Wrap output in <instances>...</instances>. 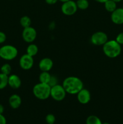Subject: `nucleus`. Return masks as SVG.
Listing matches in <instances>:
<instances>
[{
  "label": "nucleus",
  "mask_w": 123,
  "mask_h": 124,
  "mask_svg": "<svg viewBox=\"0 0 123 124\" xmlns=\"http://www.w3.org/2000/svg\"><path fill=\"white\" fill-rule=\"evenodd\" d=\"M62 85L66 93L77 94L83 88V81L76 76H68L63 80Z\"/></svg>",
  "instance_id": "nucleus-1"
},
{
  "label": "nucleus",
  "mask_w": 123,
  "mask_h": 124,
  "mask_svg": "<svg viewBox=\"0 0 123 124\" xmlns=\"http://www.w3.org/2000/svg\"><path fill=\"white\" fill-rule=\"evenodd\" d=\"M102 51L108 58H115L121 53V46L115 40H110L102 46Z\"/></svg>",
  "instance_id": "nucleus-2"
},
{
  "label": "nucleus",
  "mask_w": 123,
  "mask_h": 124,
  "mask_svg": "<svg viewBox=\"0 0 123 124\" xmlns=\"http://www.w3.org/2000/svg\"><path fill=\"white\" fill-rule=\"evenodd\" d=\"M51 87L48 84L39 82L33 88V93L37 99L45 100L50 97Z\"/></svg>",
  "instance_id": "nucleus-3"
},
{
  "label": "nucleus",
  "mask_w": 123,
  "mask_h": 124,
  "mask_svg": "<svg viewBox=\"0 0 123 124\" xmlns=\"http://www.w3.org/2000/svg\"><path fill=\"white\" fill-rule=\"evenodd\" d=\"M18 54L16 47L12 45H4L0 48V58L6 61L15 59Z\"/></svg>",
  "instance_id": "nucleus-4"
},
{
  "label": "nucleus",
  "mask_w": 123,
  "mask_h": 124,
  "mask_svg": "<svg viewBox=\"0 0 123 124\" xmlns=\"http://www.w3.org/2000/svg\"><path fill=\"white\" fill-rule=\"evenodd\" d=\"M66 96V92L64 89L62 85H60L58 84L51 87L50 97H51L55 101H62L65 99Z\"/></svg>",
  "instance_id": "nucleus-5"
},
{
  "label": "nucleus",
  "mask_w": 123,
  "mask_h": 124,
  "mask_svg": "<svg viewBox=\"0 0 123 124\" xmlns=\"http://www.w3.org/2000/svg\"><path fill=\"white\" fill-rule=\"evenodd\" d=\"M62 3L61 6V10L65 15L72 16L77 12L78 8L76 4V2H75L74 1L69 0Z\"/></svg>",
  "instance_id": "nucleus-6"
},
{
  "label": "nucleus",
  "mask_w": 123,
  "mask_h": 124,
  "mask_svg": "<svg viewBox=\"0 0 123 124\" xmlns=\"http://www.w3.org/2000/svg\"><path fill=\"white\" fill-rule=\"evenodd\" d=\"M107 41V35L104 31H96L93 33L90 37V42L95 46H103Z\"/></svg>",
  "instance_id": "nucleus-7"
},
{
  "label": "nucleus",
  "mask_w": 123,
  "mask_h": 124,
  "mask_svg": "<svg viewBox=\"0 0 123 124\" xmlns=\"http://www.w3.org/2000/svg\"><path fill=\"white\" fill-rule=\"evenodd\" d=\"M23 40L27 43H33L37 37V31L33 27L24 28L22 33Z\"/></svg>",
  "instance_id": "nucleus-8"
},
{
  "label": "nucleus",
  "mask_w": 123,
  "mask_h": 124,
  "mask_svg": "<svg viewBox=\"0 0 123 124\" xmlns=\"http://www.w3.org/2000/svg\"><path fill=\"white\" fill-rule=\"evenodd\" d=\"M19 66L24 70H28L33 67L34 59L33 57L28 55V54H24L19 59Z\"/></svg>",
  "instance_id": "nucleus-9"
},
{
  "label": "nucleus",
  "mask_w": 123,
  "mask_h": 124,
  "mask_svg": "<svg viewBox=\"0 0 123 124\" xmlns=\"http://www.w3.org/2000/svg\"><path fill=\"white\" fill-rule=\"evenodd\" d=\"M111 20L112 23L116 25L123 24V7L116 8L111 13Z\"/></svg>",
  "instance_id": "nucleus-10"
},
{
  "label": "nucleus",
  "mask_w": 123,
  "mask_h": 124,
  "mask_svg": "<svg viewBox=\"0 0 123 124\" xmlns=\"http://www.w3.org/2000/svg\"><path fill=\"white\" fill-rule=\"evenodd\" d=\"M77 100L80 104H87L90 102L91 94L88 89L83 88L77 94Z\"/></svg>",
  "instance_id": "nucleus-11"
},
{
  "label": "nucleus",
  "mask_w": 123,
  "mask_h": 124,
  "mask_svg": "<svg viewBox=\"0 0 123 124\" xmlns=\"http://www.w3.org/2000/svg\"><path fill=\"white\" fill-rule=\"evenodd\" d=\"M53 67V61L51 58H42L39 63V67L41 71H49Z\"/></svg>",
  "instance_id": "nucleus-12"
},
{
  "label": "nucleus",
  "mask_w": 123,
  "mask_h": 124,
  "mask_svg": "<svg viewBox=\"0 0 123 124\" xmlns=\"http://www.w3.org/2000/svg\"><path fill=\"white\" fill-rule=\"evenodd\" d=\"M22 82L20 78L15 74L10 75L8 77V85L13 89H18L21 86Z\"/></svg>",
  "instance_id": "nucleus-13"
},
{
  "label": "nucleus",
  "mask_w": 123,
  "mask_h": 124,
  "mask_svg": "<svg viewBox=\"0 0 123 124\" xmlns=\"http://www.w3.org/2000/svg\"><path fill=\"white\" fill-rule=\"evenodd\" d=\"M8 104L13 109H17L20 107L22 104L21 98L17 94H13L8 98Z\"/></svg>",
  "instance_id": "nucleus-14"
},
{
  "label": "nucleus",
  "mask_w": 123,
  "mask_h": 124,
  "mask_svg": "<svg viewBox=\"0 0 123 124\" xmlns=\"http://www.w3.org/2000/svg\"><path fill=\"white\" fill-rule=\"evenodd\" d=\"M38 51L39 48L37 46L33 43L29 44V45L27 47L26 49L27 54H28V55L31 56L32 57L36 56L37 54V53H38Z\"/></svg>",
  "instance_id": "nucleus-15"
},
{
  "label": "nucleus",
  "mask_w": 123,
  "mask_h": 124,
  "mask_svg": "<svg viewBox=\"0 0 123 124\" xmlns=\"http://www.w3.org/2000/svg\"><path fill=\"white\" fill-rule=\"evenodd\" d=\"M104 4L105 9L110 13L113 12L117 8L116 2L113 1V0H107L104 3Z\"/></svg>",
  "instance_id": "nucleus-16"
},
{
  "label": "nucleus",
  "mask_w": 123,
  "mask_h": 124,
  "mask_svg": "<svg viewBox=\"0 0 123 124\" xmlns=\"http://www.w3.org/2000/svg\"><path fill=\"white\" fill-rule=\"evenodd\" d=\"M51 77V75L49 74V71H42L39 77V82L48 84L49 81H50Z\"/></svg>",
  "instance_id": "nucleus-17"
},
{
  "label": "nucleus",
  "mask_w": 123,
  "mask_h": 124,
  "mask_svg": "<svg viewBox=\"0 0 123 124\" xmlns=\"http://www.w3.org/2000/svg\"><path fill=\"white\" fill-rule=\"evenodd\" d=\"M86 124H102V122L95 115H90L86 120Z\"/></svg>",
  "instance_id": "nucleus-18"
},
{
  "label": "nucleus",
  "mask_w": 123,
  "mask_h": 124,
  "mask_svg": "<svg viewBox=\"0 0 123 124\" xmlns=\"http://www.w3.org/2000/svg\"><path fill=\"white\" fill-rule=\"evenodd\" d=\"M8 76L0 73V90H2L8 85Z\"/></svg>",
  "instance_id": "nucleus-19"
},
{
  "label": "nucleus",
  "mask_w": 123,
  "mask_h": 124,
  "mask_svg": "<svg viewBox=\"0 0 123 124\" xmlns=\"http://www.w3.org/2000/svg\"><path fill=\"white\" fill-rule=\"evenodd\" d=\"M31 20L28 16H23L20 19V24L23 28H26L31 26Z\"/></svg>",
  "instance_id": "nucleus-20"
},
{
  "label": "nucleus",
  "mask_w": 123,
  "mask_h": 124,
  "mask_svg": "<svg viewBox=\"0 0 123 124\" xmlns=\"http://www.w3.org/2000/svg\"><path fill=\"white\" fill-rule=\"evenodd\" d=\"M76 4L78 9L82 10H86L89 6V1L88 0H77L76 1Z\"/></svg>",
  "instance_id": "nucleus-21"
},
{
  "label": "nucleus",
  "mask_w": 123,
  "mask_h": 124,
  "mask_svg": "<svg viewBox=\"0 0 123 124\" xmlns=\"http://www.w3.org/2000/svg\"><path fill=\"white\" fill-rule=\"evenodd\" d=\"M11 71H12V67L8 63H6L1 66V73H2L9 76L11 74Z\"/></svg>",
  "instance_id": "nucleus-22"
},
{
  "label": "nucleus",
  "mask_w": 123,
  "mask_h": 124,
  "mask_svg": "<svg viewBox=\"0 0 123 124\" xmlns=\"http://www.w3.org/2000/svg\"><path fill=\"white\" fill-rule=\"evenodd\" d=\"M45 121L48 124H53L55 122V117L53 114H48L46 116Z\"/></svg>",
  "instance_id": "nucleus-23"
},
{
  "label": "nucleus",
  "mask_w": 123,
  "mask_h": 124,
  "mask_svg": "<svg viewBox=\"0 0 123 124\" xmlns=\"http://www.w3.org/2000/svg\"><path fill=\"white\" fill-rule=\"evenodd\" d=\"M57 78L55 77V76H53V75H51V77L50 81H49V83H48V85L50 86L51 87H53V86L55 85L58 84L57 83Z\"/></svg>",
  "instance_id": "nucleus-24"
},
{
  "label": "nucleus",
  "mask_w": 123,
  "mask_h": 124,
  "mask_svg": "<svg viewBox=\"0 0 123 124\" xmlns=\"http://www.w3.org/2000/svg\"><path fill=\"white\" fill-rule=\"evenodd\" d=\"M115 41L118 44H119L121 46L123 45V32H120L118 34V35L116 37Z\"/></svg>",
  "instance_id": "nucleus-25"
},
{
  "label": "nucleus",
  "mask_w": 123,
  "mask_h": 124,
  "mask_svg": "<svg viewBox=\"0 0 123 124\" xmlns=\"http://www.w3.org/2000/svg\"><path fill=\"white\" fill-rule=\"evenodd\" d=\"M6 39H7V36H6V33H4L3 31H0V44L5 42V41H6Z\"/></svg>",
  "instance_id": "nucleus-26"
},
{
  "label": "nucleus",
  "mask_w": 123,
  "mask_h": 124,
  "mask_svg": "<svg viewBox=\"0 0 123 124\" xmlns=\"http://www.w3.org/2000/svg\"><path fill=\"white\" fill-rule=\"evenodd\" d=\"M0 124H7V120L3 114H0Z\"/></svg>",
  "instance_id": "nucleus-27"
},
{
  "label": "nucleus",
  "mask_w": 123,
  "mask_h": 124,
  "mask_svg": "<svg viewBox=\"0 0 123 124\" xmlns=\"http://www.w3.org/2000/svg\"><path fill=\"white\" fill-rule=\"evenodd\" d=\"M59 0H45V2L49 5H54Z\"/></svg>",
  "instance_id": "nucleus-28"
},
{
  "label": "nucleus",
  "mask_w": 123,
  "mask_h": 124,
  "mask_svg": "<svg viewBox=\"0 0 123 124\" xmlns=\"http://www.w3.org/2000/svg\"><path fill=\"white\" fill-rule=\"evenodd\" d=\"M4 111V107L2 104H0V114H3Z\"/></svg>",
  "instance_id": "nucleus-29"
},
{
  "label": "nucleus",
  "mask_w": 123,
  "mask_h": 124,
  "mask_svg": "<svg viewBox=\"0 0 123 124\" xmlns=\"http://www.w3.org/2000/svg\"><path fill=\"white\" fill-rule=\"evenodd\" d=\"M94 1H95L96 2H99V3L104 4L105 2H106L107 0H94Z\"/></svg>",
  "instance_id": "nucleus-30"
},
{
  "label": "nucleus",
  "mask_w": 123,
  "mask_h": 124,
  "mask_svg": "<svg viewBox=\"0 0 123 124\" xmlns=\"http://www.w3.org/2000/svg\"><path fill=\"white\" fill-rule=\"evenodd\" d=\"M113 1H115V2H116V3H118V2H121V1H122L123 0H113Z\"/></svg>",
  "instance_id": "nucleus-31"
},
{
  "label": "nucleus",
  "mask_w": 123,
  "mask_h": 124,
  "mask_svg": "<svg viewBox=\"0 0 123 124\" xmlns=\"http://www.w3.org/2000/svg\"><path fill=\"white\" fill-rule=\"evenodd\" d=\"M59 1H61L62 2H66V1H69V0H59Z\"/></svg>",
  "instance_id": "nucleus-32"
},
{
  "label": "nucleus",
  "mask_w": 123,
  "mask_h": 124,
  "mask_svg": "<svg viewBox=\"0 0 123 124\" xmlns=\"http://www.w3.org/2000/svg\"><path fill=\"white\" fill-rule=\"evenodd\" d=\"M102 124H110L108 123V122H104V123H102Z\"/></svg>",
  "instance_id": "nucleus-33"
},
{
  "label": "nucleus",
  "mask_w": 123,
  "mask_h": 124,
  "mask_svg": "<svg viewBox=\"0 0 123 124\" xmlns=\"http://www.w3.org/2000/svg\"><path fill=\"white\" fill-rule=\"evenodd\" d=\"M0 59H1V58H0Z\"/></svg>",
  "instance_id": "nucleus-34"
},
{
  "label": "nucleus",
  "mask_w": 123,
  "mask_h": 124,
  "mask_svg": "<svg viewBox=\"0 0 123 124\" xmlns=\"http://www.w3.org/2000/svg\"></svg>",
  "instance_id": "nucleus-35"
},
{
  "label": "nucleus",
  "mask_w": 123,
  "mask_h": 124,
  "mask_svg": "<svg viewBox=\"0 0 123 124\" xmlns=\"http://www.w3.org/2000/svg\"></svg>",
  "instance_id": "nucleus-36"
}]
</instances>
